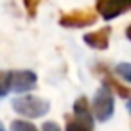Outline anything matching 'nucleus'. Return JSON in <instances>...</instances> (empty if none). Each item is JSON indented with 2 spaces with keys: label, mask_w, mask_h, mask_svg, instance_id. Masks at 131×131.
<instances>
[{
  "label": "nucleus",
  "mask_w": 131,
  "mask_h": 131,
  "mask_svg": "<svg viewBox=\"0 0 131 131\" xmlns=\"http://www.w3.org/2000/svg\"><path fill=\"white\" fill-rule=\"evenodd\" d=\"M49 102L41 97H34V95H25V97H18L13 101V110L27 118H36L41 117L49 111Z\"/></svg>",
  "instance_id": "nucleus-1"
},
{
  "label": "nucleus",
  "mask_w": 131,
  "mask_h": 131,
  "mask_svg": "<svg viewBox=\"0 0 131 131\" xmlns=\"http://www.w3.org/2000/svg\"><path fill=\"white\" fill-rule=\"evenodd\" d=\"M93 113H95V118L99 120H108L111 115H113V110H115V102H113V95H111V90L106 88V86H101L93 97Z\"/></svg>",
  "instance_id": "nucleus-2"
},
{
  "label": "nucleus",
  "mask_w": 131,
  "mask_h": 131,
  "mask_svg": "<svg viewBox=\"0 0 131 131\" xmlns=\"http://www.w3.org/2000/svg\"><path fill=\"white\" fill-rule=\"evenodd\" d=\"M131 9V0H97V11L104 20H113Z\"/></svg>",
  "instance_id": "nucleus-3"
},
{
  "label": "nucleus",
  "mask_w": 131,
  "mask_h": 131,
  "mask_svg": "<svg viewBox=\"0 0 131 131\" xmlns=\"http://www.w3.org/2000/svg\"><path fill=\"white\" fill-rule=\"evenodd\" d=\"M97 16L93 11L88 9H81V11H72V13H65L59 18V24L63 27H88L92 24H95Z\"/></svg>",
  "instance_id": "nucleus-4"
},
{
  "label": "nucleus",
  "mask_w": 131,
  "mask_h": 131,
  "mask_svg": "<svg viewBox=\"0 0 131 131\" xmlns=\"http://www.w3.org/2000/svg\"><path fill=\"white\" fill-rule=\"evenodd\" d=\"M36 86V74L31 70H15L9 72V88L13 92H27Z\"/></svg>",
  "instance_id": "nucleus-5"
},
{
  "label": "nucleus",
  "mask_w": 131,
  "mask_h": 131,
  "mask_svg": "<svg viewBox=\"0 0 131 131\" xmlns=\"http://www.w3.org/2000/svg\"><path fill=\"white\" fill-rule=\"evenodd\" d=\"M74 115H75V120L86 127H93V117H92V111H90V104H88V99L86 97H79L75 102H74Z\"/></svg>",
  "instance_id": "nucleus-6"
},
{
  "label": "nucleus",
  "mask_w": 131,
  "mask_h": 131,
  "mask_svg": "<svg viewBox=\"0 0 131 131\" xmlns=\"http://www.w3.org/2000/svg\"><path fill=\"white\" fill-rule=\"evenodd\" d=\"M110 34H111V27H104L95 32H88V34H84V43H88L92 49L104 50V49H108Z\"/></svg>",
  "instance_id": "nucleus-7"
},
{
  "label": "nucleus",
  "mask_w": 131,
  "mask_h": 131,
  "mask_svg": "<svg viewBox=\"0 0 131 131\" xmlns=\"http://www.w3.org/2000/svg\"><path fill=\"white\" fill-rule=\"evenodd\" d=\"M102 81H104V86H106V88H110V90H115V93H117L118 97H122V99L131 97V90H129L127 86H122V84H120L113 75H110L108 72H104Z\"/></svg>",
  "instance_id": "nucleus-8"
},
{
  "label": "nucleus",
  "mask_w": 131,
  "mask_h": 131,
  "mask_svg": "<svg viewBox=\"0 0 131 131\" xmlns=\"http://www.w3.org/2000/svg\"><path fill=\"white\" fill-rule=\"evenodd\" d=\"M11 131H38L34 124L25 122V120H15L11 124Z\"/></svg>",
  "instance_id": "nucleus-9"
},
{
  "label": "nucleus",
  "mask_w": 131,
  "mask_h": 131,
  "mask_svg": "<svg viewBox=\"0 0 131 131\" xmlns=\"http://www.w3.org/2000/svg\"><path fill=\"white\" fill-rule=\"evenodd\" d=\"M115 72H117V75H120L122 79H126V81L131 83V63H120V65H117Z\"/></svg>",
  "instance_id": "nucleus-10"
},
{
  "label": "nucleus",
  "mask_w": 131,
  "mask_h": 131,
  "mask_svg": "<svg viewBox=\"0 0 131 131\" xmlns=\"http://www.w3.org/2000/svg\"><path fill=\"white\" fill-rule=\"evenodd\" d=\"M9 90V72H0V97H4Z\"/></svg>",
  "instance_id": "nucleus-11"
},
{
  "label": "nucleus",
  "mask_w": 131,
  "mask_h": 131,
  "mask_svg": "<svg viewBox=\"0 0 131 131\" xmlns=\"http://www.w3.org/2000/svg\"><path fill=\"white\" fill-rule=\"evenodd\" d=\"M24 4H25V9H27V15L31 18L36 16V11H38V6L41 4V0H24Z\"/></svg>",
  "instance_id": "nucleus-12"
},
{
  "label": "nucleus",
  "mask_w": 131,
  "mask_h": 131,
  "mask_svg": "<svg viewBox=\"0 0 131 131\" xmlns=\"http://www.w3.org/2000/svg\"><path fill=\"white\" fill-rule=\"evenodd\" d=\"M67 131H92V129L86 127V126H83V124H79L77 120H70L67 124Z\"/></svg>",
  "instance_id": "nucleus-13"
},
{
  "label": "nucleus",
  "mask_w": 131,
  "mask_h": 131,
  "mask_svg": "<svg viewBox=\"0 0 131 131\" xmlns=\"http://www.w3.org/2000/svg\"><path fill=\"white\" fill-rule=\"evenodd\" d=\"M41 131H61V127L56 122H45L43 127H41Z\"/></svg>",
  "instance_id": "nucleus-14"
},
{
  "label": "nucleus",
  "mask_w": 131,
  "mask_h": 131,
  "mask_svg": "<svg viewBox=\"0 0 131 131\" xmlns=\"http://www.w3.org/2000/svg\"><path fill=\"white\" fill-rule=\"evenodd\" d=\"M126 36H127V40L131 41V24H129V27L126 29Z\"/></svg>",
  "instance_id": "nucleus-15"
},
{
  "label": "nucleus",
  "mask_w": 131,
  "mask_h": 131,
  "mask_svg": "<svg viewBox=\"0 0 131 131\" xmlns=\"http://www.w3.org/2000/svg\"><path fill=\"white\" fill-rule=\"evenodd\" d=\"M127 110H129V113H131V101H129V104H127Z\"/></svg>",
  "instance_id": "nucleus-16"
},
{
  "label": "nucleus",
  "mask_w": 131,
  "mask_h": 131,
  "mask_svg": "<svg viewBox=\"0 0 131 131\" xmlns=\"http://www.w3.org/2000/svg\"><path fill=\"white\" fill-rule=\"evenodd\" d=\"M0 131H6V129H4V126H2V124H0Z\"/></svg>",
  "instance_id": "nucleus-17"
}]
</instances>
